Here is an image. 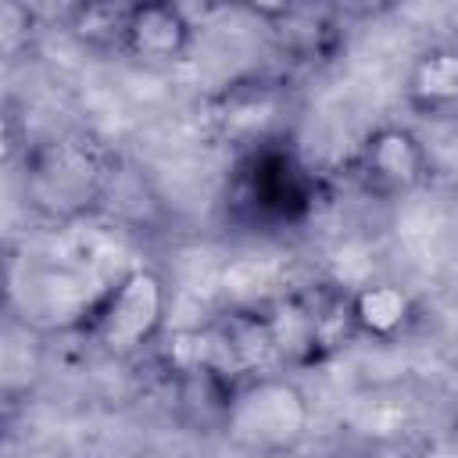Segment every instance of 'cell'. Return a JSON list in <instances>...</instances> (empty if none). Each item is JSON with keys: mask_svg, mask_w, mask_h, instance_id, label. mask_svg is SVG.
<instances>
[{"mask_svg": "<svg viewBox=\"0 0 458 458\" xmlns=\"http://www.w3.org/2000/svg\"><path fill=\"white\" fill-rule=\"evenodd\" d=\"M114 150L82 129L25 147L21 200L43 222H75L89 215L114 182Z\"/></svg>", "mask_w": 458, "mask_h": 458, "instance_id": "obj_1", "label": "cell"}, {"mask_svg": "<svg viewBox=\"0 0 458 458\" xmlns=\"http://www.w3.org/2000/svg\"><path fill=\"white\" fill-rule=\"evenodd\" d=\"M165 315H168L165 276L150 265H136L122 272L111 286L93 293V301L82 311L79 333L107 358H132L161 340Z\"/></svg>", "mask_w": 458, "mask_h": 458, "instance_id": "obj_2", "label": "cell"}, {"mask_svg": "<svg viewBox=\"0 0 458 458\" xmlns=\"http://www.w3.org/2000/svg\"><path fill=\"white\" fill-rule=\"evenodd\" d=\"M229 204L240 218L258 225H293L315 211V179L279 140L243 150Z\"/></svg>", "mask_w": 458, "mask_h": 458, "instance_id": "obj_3", "label": "cell"}, {"mask_svg": "<svg viewBox=\"0 0 458 458\" xmlns=\"http://www.w3.org/2000/svg\"><path fill=\"white\" fill-rule=\"evenodd\" d=\"M311 426V408L304 390L279 372L243 376L225 408V437L250 451H286Z\"/></svg>", "mask_w": 458, "mask_h": 458, "instance_id": "obj_4", "label": "cell"}, {"mask_svg": "<svg viewBox=\"0 0 458 458\" xmlns=\"http://www.w3.org/2000/svg\"><path fill=\"white\" fill-rule=\"evenodd\" d=\"M286 114H290L286 82L265 79V75L225 82L218 93L204 100V111H200L208 136L236 150H250L258 143L279 140Z\"/></svg>", "mask_w": 458, "mask_h": 458, "instance_id": "obj_5", "label": "cell"}, {"mask_svg": "<svg viewBox=\"0 0 458 458\" xmlns=\"http://www.w3.org/2000/svg\"><path fill=\"white\" fill-rule=\"evenodd\" d=\"M351 179L376 200H397L429 179V154L411 129L386 122L361 140L351 161Z\"/></svg>", "mask_w": 458, "mask_h": 458, "instance_id": "obj_6", "label": "cell"}, {"mask_svg": "<svg viewBox=\"0 0 458 458\" xmlns=\"http://www.w3.org/2000/svg\"><path fill=\"white\" fill-rule=\"evenodd\" d=\"M193 47V25L175 0H136L122 50L143 64H175Z\"/></svg>", "mask_w": 458, "mask_h": 458, "instance_id": "obj_7", "label": "cell"}, {"mask_svg": "<svg viewBox=\"0 0 458 458\" xmlns=\"http://www.w3.org/2000/svg\"><path fill=\"white\" fill-rule=\"evenodd\" d=\"M404 104L426 118H458V47H429L411 61Z\"/></svg>", "mask_w": 458, "mask_h": 458, "instance_id": "obj_8", "label": "cell"}, {"mask_svg": "<svg viewBox=\"0 0 458 458\" xmlns=\"http://www.w3.org/2000/svg\"><path fill=\"white\" fill-rule=\"evenodd\" d=\"M351 311H354L358 333L383 340V344L404 336L419 318L411 293L390 279H369V283L351 286Z\"/></svg>", "mask_w": 458, "mask_h": 458, "instance_id": "obj_9", "label": "cell"}, {"mask_svg": "<svg viewBox=\"0 0 458 458\" xmlns=\"http://www.w3.org/2000/svg\"><path fill=\"white\" fill-rule=\"evenodd\" d=\"M272 25H276V32L283 39V50L297 54L301 61H318V57H333L336 54L344 18L326 0H301L297 7H290Z\"/></svg>", "mask_w": 458, "mask_h": 458, "instance_id": "obj_10", "label": "cell"}, {"mask_svg": "<svg viewBox=\"0 0 458 458\" xmlns=\"http://www.w3.org/2000/svg\"><path fill=\"white\" fill-rule=\"evenodd\" d=\"M136 0H68V29L97 50H122L125 21Z\"/></svg>", "mask_w": 458, "mask_h": 458, "instance_id": "obj_11", "label": "cell"}, {"mask_svg": "<svg viewBox=\"0 0 458 458\" xmlns=\"http://www.w3.org/2000/svg\"><path fill=\"white\" fill-rule=\"evenodd\" d=\"M0 39H4V57L18 61L32 39H36V14L29 11V4L21 0H4V18H0Z\"/></svg>", "mask_w": 458, "mask_h": 458, "instance_id": "obj_12", "label": "cell"}, {"mask_svg": "<svg viewBox=\"0 0 458 458\" xmlns=\"http://www.w3.org/2000/svg\"><path fill=\"white\" fill-rule=\"evenodd\" d=\"M344 21H376L390 11H397L404 0H326Z\"/></svg>", "mask_w": 458, "mask_h": 458, "instance_id": "obj_13", "label": "cell"}, {"mask_svg": "<svg viewBox=\"0 0 458 458\" xmlns=\"http://www.w3.org/2000/svg\"><path fill=\"white\" fill-rule=\"evenodd\" d=\"M211 4H222V7H233V11H247V14H254V18H261V21H279L290 7H297L301 0H211Z\"/></svg>", "mask_w": 458, "mask_h": 458, "instance_id": "obj_14", "label": "cell"}]
</instances>
